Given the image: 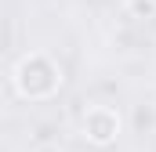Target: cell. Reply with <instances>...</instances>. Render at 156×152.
<instances>
[{
	"label": "cell",
	"mask_w": 156,
	"mask_h": 152,
	"mask_svg": "<svg viewBox=\"0 0 156 152\" xmlns=\"http://www.w3.org/2000/svg\"><path fill=\"white\" fill-rule=\"evenodd\" d=\"M127 15H134V18H156V0H127Z\"/></svg>",
	"instance_id": "obj_3"
},
{
	"label": "cell",
	"mask_w": 156,
	"mask_h": 152,
	"mask_svg": "<svg viewBox=\"0 0 156 152\" xmlns=\"http://www.w3.org/2000/svg\"><path fill=\"white\" fill-rule=\"evenodd\" d=\"M15 91L26 98V102H44V98H51V94H58V87H62V65L51 58V54H26V58H18V65H15Z\"/></svg>",
	"instance_id": "obj_1"
},
{
	"label": "cell",
	"mask_w": 156,
	"mask_h": 152,
	"mask_svg": "<svg viewBox=\"0 0 156 152\" xmlns=\"http://www.w3.org/2000/svg\"><path fill=\"white\" fill-rule=\"evenodd\" d=\"M80 130H83V138L91 141V145H98V149H105V145H113L120 138V130H123V119L113 105H91L83 119H80Z\"/></svg>",
	"instance_id": "obj_2"
}]
</instances>
